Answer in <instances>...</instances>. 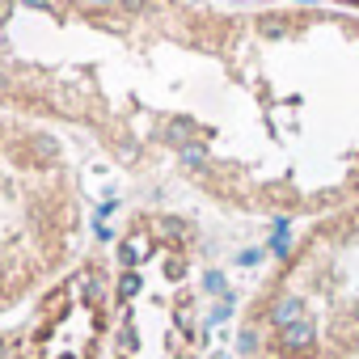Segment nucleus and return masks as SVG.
<instances>
[{
	"label": "nucleus",
	"instance_id": "1",
	"mask_svg": "<svg viewBox=\"0 0 359 359\" xmlns=\"http://www.w3.org/2000/svg\"><path fill=\"white\" fill-rule=\"evenodd\" d=\"M309 342H313V321H309V317L283 325V346H287V351H304Z\"/></svg>",
	"mask_w": 359,
	"mask_h": 359
},
{
	"label": "nucleus",
	"instance_id": "2",
	"mask_svg": "<svg viewBox=\"0 0 359 359\" xmlns=\"http://www.w3.org/2000/svg\"><path fill=\"white\" fill-rule=\"evenodd\" d=\"M304 317V300L300 296H283L279 304H275V313H271V321L283 330V325H292V321H300Z\"/></svg>",
	"mask_w": 359,
	"mask_h": 359
},
{
	"label": "nucleus",
	"instance_id": "3",
	"mask_svg": "<svg viewBox=\"0 0 359 359\" xmlns=\"http://www.w3.org/2000/svg\"><path fill=\"white\" fill-rule=\"evenodd\" d=\"M118 258H123V266H131V271H135V266L148 258V241H144V237H127V241H123V250H118Z\"/></svg>",
	"mask_w": 359,
	"mask_h": 359
},
{
	"label": "nucleus",
	"instance_id": "4",
	"mask_svg": "<svg viewBox=\"0 0 359 359\" xmlns=\"http://www.w3.org/2000/svg\"><path fill=\"white\" fill-rule=\"evenodd\" d=\"M135 292H140V275L127 266V271H123V279H118V300H131Z\"/></svg>",
	"mask_w": 359,
	"mask_h": 359
},
{
	"label": "nucleus",
	"instance_id": "5",
	"mask_svg": "<svg viewBox=\"0 0 359 359\" xmlns=\"http://www.w3.org/2000/svg\"><path fill=\"white\" fill-rule=\"evenodd\" d=\"M182 156H187V161H203V148H199V144H187V152H182Z\"/></svg>",
	"mask_w": 359,
	"mask_h": 359
},
{
	"label": "nucleus",
	"instance_id": "6",
	"mask_svg": "<svg viewBox=\"0 0 359 359\" xmlns=\"http://www.w3.org/2000/svg\"><path fill=\"white\" fill-rule=\"evenodd\" d=\"M26 5H34V9H47V5H51V0H26Z\"/></svg>",
	"mask_w": 359,
	"mask_h": 359
},
{
	"label": "nucleus",
	"instance_id": "7",
	"mask_svg": "<svg viewBox=\"0 0 359 359\" xmlns=\"http://www.w3.org/2000/svg\"><path fill=\"white\" fill-rule=\"evenodd\" d=\"M212 359H229V355H212Z\"/></svg>",
	"mask_w": 359,
	"mask_h": 359
},
{
	"label": "nucleus",
	"instance_id": "8",
	"mask_svg": "<svg viewBox=\"0 0 359 359\" xmlns=\"http://www.w3.org/2000/svg\"><path fill=\"white\" fill-rule=\"evenodd\" d=\"M351 5H359V0H351Z\"/></svg>",
	"mask_w": 359,
	"mask_h": 359
},
{
	"label": "nucleus",
	"instance_id": "9",
	"mask_svg": "<svg viewBox=\"0 0 359 359\" xmlns=\"http://www.w3.org/2000/svg\"><path fill=\"white\" fill-rule=\"evenodd\" d=\"M182 359H187V355H182Z\"/></svg>",
	"mask_w": 359,
	"mask_h": 359
}]
</instances>
